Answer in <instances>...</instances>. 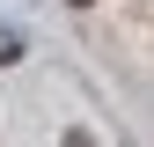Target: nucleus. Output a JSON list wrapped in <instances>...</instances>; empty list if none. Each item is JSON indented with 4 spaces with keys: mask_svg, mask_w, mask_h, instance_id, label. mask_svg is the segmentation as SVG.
I'll return each instance as SVG.
<instances>
[{
    "mask_svg": "<svg viewBox=\"0 0 154 147\" xmlns=\"http://www.w3.org/2000/svg\"><path fill=\"white\" fill-rule=\"evenodd\" d=\"M15 59H22V30H15V22H0V66H15Z\"/></svg>",
    "mask_w": 154,
    "mask_h": 147,
    "instance_id": "1",
    "label": "nucleus"
},
{
    "mask_svg": "<svg viewBox=\"0 0 154 147\" xmlns=\"http://www.w3.org/2000/svg\"><path fill=\"white\" fill-rule=\"evenodd\" d=\"M66 8H95V0H66Z\"/></svg>",
    "mask_w": 154,
    "mask_h": 147,
    "instance_id": "2",
    "label": "nucleus"
}]
</instances>
